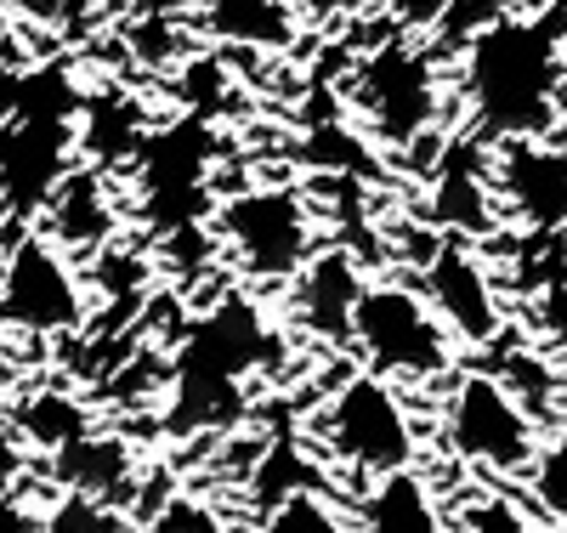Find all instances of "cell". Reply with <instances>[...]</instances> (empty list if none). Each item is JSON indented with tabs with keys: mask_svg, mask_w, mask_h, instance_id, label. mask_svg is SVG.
Returning a JSON list of instances; mask_svg holds the SVG:
<instances>
[{
	"mask_svg": "<svg viewBox=\"0 0 567 533\" xmlns=\"http://www.w3.org/2000/svg\"><path fill=\"white\" fill-rule=\"evenodd\" d=\"M567 58L550 23L505 12L465 45L460 91L488 142H545L561 114Z\"/></svg>",
	"mask_w": 567,
	"mask_h": 533,
	"instance_id": "cell-1",
	"label": "cell"
},
{
	"mask_svg": "<svg viewBox=\"0 0 567 533\" xmlns=\"http://www.w3.org/2000/svg\"><path fill=\"white\" fill-rule=\"evenodd\" d=\"M278 341L256 301L227 296L194 329L182 335L171 358V403H165V431L171 438H199V431H227L239 426L250 403V380L272 363Z\"/></svg>",
	"mask_w": 567,
	"mask_h": 533,
	"instance_id": "cell-2",
	"label": "cell"
},
{
	"mask_svg": "<svg viewBox=\"0 0 567 533\" xmlns=\"http://www.w3.org/2000/svg\"><path fill=\"white\" fill-rule=\"evenodd\" d=\"M347 103L381 148L432 142L443 120V74H437L432 45H420L414 34L374 40L347 74Z\"/></svg>",
	"mask_w": 567,
	"mask_h": 533,
	"instance_id": "cell-3",
	"label": "cell"
},
{
	"mask_svg": "<svg viewBox=\"0 0 567 533\" xmlns=\"http://www.w3.org/2000/svg\"><path fill=\"white\" fill-rule=\"evenodd\" d=\"M352 347L369 363V375H381L392 386L437 380L454 369V335L432 312L425 289L409 278H369L358 324H352Z\"/></svg>",
	"mask_w": 567,
	"mask_h": 533,
	"instance_id": "cell-4",
	"label": "cell"
},
{
	"mask_svg": "<svg viewBox=\"0 0 567 533\" xmlns=\"http://www.w3.org/2000/svg\"><path fill=\"white\" fill-rule=\"evenodd\" d=\"M318 443L329 460H341V465L363 471L369 482H381V476L414 471L420 431H414V414H409L398 386L363 369V375L341 380L329 392V403L318 409Z\"/></svg>",
	"mask_w": 567,
	"mask_h": 533,
	"instance_id": "cell-5",
	"label": "cell"
},
{
	"mask_svg": "<svg viewBox=\"0 0 567 533\" xmlns=\"http://www.w3.org/2000/svg\"><path fill=\"white\" fill-rule=\"evenodd\" d=\"M443 438L460 465L488 471V476H528L539 460V420L488 369L454 375L449 403H443Z\"/></svg>",
	"mask_w": 567,
	"mask_h": 533,
	"instance_id": "cell-6",
	"label": "cell"
},
{
	"mask_svg": "<svg viewBox=\"0 0 567 533\" xmlns=\"http://www.w3.org/2000/svg\"><path fill=\"white\" fill-rule=\"evenodd\" d=\"M210 227L216 238L233 250L250 278H301L307 262L318 256L312 250V216H307V199L290 187H239L210 211Z\"/></svg>",
	"mask_w": 567,
	"mask_h": 533,
	"instance_id": "cell-7",
	"label": "cell"
},
{
	"mask_svg": "<svg viewBox=\"0 0 567 533\" xmlns=\"http://www.w3.org/2000/svg\"><path fill=\"white\" fill-rule=\"evenodd\" d=\"M0 324L23 335H63L85 324V278L45 233H23L0 262Z\"/></svg>",
	"mask_w": 567,
	"mask_h": 533,
	"instance_id": "cell-8",
	"label": "cell"
},
{
	"mask_svg": "<svg viewBox=\"0 0 567 533\" xmlns=\"http://www.w3.org/2000/svg\"><path fill=\"white\" fill-rule=\"evenodd\" d=\"M210 125L205 120H176V125H159L142 154L131 165L136 176V199H142V216L159 222L165 233H182V227H199L205 222V205H210Z\"/></svg>",
	"mask_w": 567,
	"mask_h": 533,
	"instance_id": "cell-9",
	"label": "cell"
},
{
	"mask_svg": "<svg viewBox=\"0 0 567 533\" xmlns=\"http://www.w3.org/2000/svg\"><path fill=\"white\" fill-rule=\"evenodd\" d=\"M80 148L69 120H40V114H18L0 125V199L18 216H34L52 205L58 182L74 171L69 154Z\"/></svg>",
	"mask_w": 567,
	"mask_h": 533,
	"instance_id": "cell-10",
	"label": "cell"
},
{
	"mask_svg": "<svg viewBox=\"0 0 567 533\" xmlns=\"http://www.w3.org/2000/svg\"><path fill=\"white\" fill-rule=\"evenodd\" d=\"M420 289H425V301H432V312L449 324L454 341L488 347L505 324V307H499V289H494L488 267L465 245H454V238L420 262Z\"/></svg>",
	"mask_w": 567,
	"mask_h": 533,
	"instance_id": "cell-11",
	"label": "cell"
},
{
	"mask_svg": "<svg viewBox=\"0 0 567 533\" xmlns=\"http://www.w3.org/2000/svg\"><path fill=\"white\" fill-rule=\"evenodd\" d=\"M488 182H494V199L534 233L567 227V148H550V142H494Z\"/></svg>",
	"mask_w": 567,
	"mask_h": 533,
	"instance_id": "cell-12",
	"label": "cell"
},
{
	"mask_svg": "<svg viewBox=\"0 0 567 533\" xmlns=\"http://www.w3.org/2000/svg\"><path fill=\"white\" fill-rule=\"evenodd\" d=\"M363 289H369V278H363L358 256L318 250L307 262V273L290 284V312H296V324L307 335H318V341H329V347H341V341H352Z\"/></svg>",
	"mask_w": 567,
	"mask_h": 533,
	"instance_id": "cell-13",
	"label": "cell"
},
{
	"mask_svg": "<svg viewBox=\"0 0 567 533\" xmlns=\"http://www.w3.org/2000/svg\"><path fill=\"white\" fill-rule=\"evenodd\" d=\"M52 471L58 494H80V500H97V505H114V511H136V482H142V465H136V449L114 431H91V438L69 443L63 454L45 460Z\"/></svg>",
	"mask_w": 567,
	"mask_h": 533,
	"instance_id": "cell-14",
	"label": "cell"
},
{
	"mask_svg": "<svg viewBox=\"0 0 567 533\" xmlns=\"http://www.w3.org/2000/svg\"><path fill=\"white\" fill-rule=\"evenodd\" d=\"M45 238H58L69 256H91V250H109L114 238V193L103 187V171H69L45 205Z\"/></svg>",
	"mask_w": 567,
	"mask_h": 533,
	"instance_id": "cell-15",
	"label": "cell"
},
{
	"mask_svg": "<svg viewBox=\"0 0 567 533\" xmlns=\"http://www.w3.org/2000/svg\"><path fill=\"white\" fill-rule=\"evenodd\" d=\"M199 29L239 52H284L301 40L296 0H199Z\"/></svg>",
	"mask_w": 567,
	"mask_h": 533,
	"instance_id": "cell-16",
	"label": "cell"
},
{
	"mask_svg": "<svg viewBox=\"0 0 567 533\" xmlns=\"http://www.w3.org/2000/svg\"><path fill=\"white\" fill-rule=\"evenodd\" d=\"M358 533H454L437 489L420 471L369 482L358 500Z\"/></svg>",
	"mask_w": 567,
	"mask_h": 533,
	"instance_id": "cell-17",
	"label": "cell"
},
{
	"mask_svg": "<svg viewBox=\"0 0 567 533\" xmlns=\"http://www.w3.org/2000/svg\"><path fill=\"white\" fill-rule=\"evenodd\" d=\"M148 120H142V109L131 103L125 91H97L85 103L80 125H74V142H80V154L91 171H103V165H136L142 154V142H148Z\"/></svg>",
	"mask_w": 567,
	"mask_h": 533,
	"instance_id": "cell-18",
	"label": "cell"
},
{
	"mask_svg": "<svg viewBox=\"0 0 567 533\" xmlns=\"http://www.w3.org/2000/svg\"><path fill=\"white\" fill-rule=\"evenodd\" d=\"M91 431H97V414H91L74 392H34V398L18 403V443L40 449L45 460L63 454L80 438H91Z\"/></svg>",
	"mask_w": 567,
	"mask_h": 533,
	"instance_id": "cell-19",
	"label": "cell"
},
{
	"mask_svg": "<svg viewBox=\"0 0 567 533\" xmlns=\"http://www.w3.org/2000/svg\"><path fill=\"white\" fill-rule=\"evenodd\" d=\"M454 533H539V516L511 494H465L449 516Z\"/></svg>",
	"mask_w": 567,
	"mask_h": 533,
	"instance_id": "cell-20",
	"label": "cell"
},
{
	"mask_svg": "<svg viewBox=\"0 0 567 533\" xmlns=\"http://www.w3.org/2000/svg\"><path fill=\"white\" fill-rule=\"evenodd\" d=\"M488 199H494V182L477 171H443L437 176V222L477 233L488 227Z\"/></svg>",
	"mask_w": 567,
	"mask_h": 533,
	"instance_id": "cell-21",
	"label": "cell"
},
{
	"mask_svg": "<svg viewBox=\"0 0 567 533\" xmlns=\"http://www.w3.org/2000/svg\"><path fill=\"white\" fill-rule=\"evenodd\" d=\"M34 533H136L125 522V511L97 505V500H80V494H58L34 516Z\"/></svg>",
	"mask_w": 567,
	"mask_h": 533,
	"instance_id": "cell-22",
	"label": "cell"
},
{
	"mask_svg": "<svg viewBox=\"0 0 567 533\" xmlns=\"http://www.w3.org/2000/svg\"><path fill=\"white\" fill-rule=\"evenodd\" d=\"M261 533H358L336 505H329V494H318V489H301V494H290V500H278L272 511H267V522H261Z\"/></svg>",
	"mask_w": 567,
	"mask_h": 533,
	"instance_id": "cell-23",
	"label": "cell"
},
{
	"mask_svg": "<svg viewBox=\"0 0 567 533\" xmlns=\"http://www.w3.org/2000/svg\"><path fill=\"white\" fill-rule=\"evenodd\" d=\"M528 494H534V505H539L545 522L567 527V438H556V443L539 449V460L528 471Z\"/></svg>",
	"mask_w": 567,
	"mask_h": 533,
	"instance_id": "cell-24",
	"label": "cell"
},
{
	"mask_svg": "<svg viewBox=\"0 0 567 533\" xmlns=\"http://www.w3.org/2000/svg\"><path fill=\"white\" fill-rule=\"evenodd\" d=\"M136 533H221V522L205 505H194V500H165L154 511V522H142Z\"/></svg>",
	"mask_w": 567,
	"mask_h": 533,
	"instance_id": "cell-25",
	"label": "cell"
},
{
	"mask_svg": "<svg viewBox=\"0 0 567 533\" xmlns=\"http://www.w3.org/2000/svg\"><path fill=\"white\" fill-rule=\"evenodd\" d=\"M449 7L454 0H386V18L403 29V34H432V29H443L449 23Z\"/></svg>",
	"mask_w": 567,
	"mask_h": 533,
	"instance_id": "cell-26",
	"label": "cell"
},
{
	"mask_svg": "<svg viewBox=\"0 0 567 533\" xmlns=\"http://www.w3.org/2000/svg\"><path fill=\"white\" fill-rule=\"evenodd\" d=\"M539 335L550 341V352L567 363V278L545 289V301H539Z\"/></svg>",
	"mask_w": 567,
	"mask_h": 533,
	"instance_id": "cell-27",
	"label": "cell"
},
{
	"mask_svg": "<svg viewBox=\"0 0 567 533\" xmlns=\"http://www.w3.org/2000/svg\"><path fill=\"white\" fill-rule=\"evenodd\" d=\"M23 471H29V449L12 438V431H0V505H12Z\"/></svg>",
	"mask_w": 567,
	"mask_h": 533,
	"instance_id": "cell-28",
	"label": "cell"
},
{
	"mask_svg": "<svg viewBox=\"0 0 567 533\" xmlns=\"http://www.w3.org/2000/svg\"><path fill=\"white\" fill-rule=\"evenodd\" d=\"M556 12H567V0H556Z\"/></svg>",
	"mask_w": 567,
	"mask_h": 533,
	"instance_id": "cell-29",
	"label": "cell"
}]
</instances>
